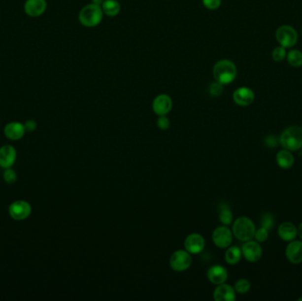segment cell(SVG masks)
I'll return each mask as SVG.
<instances>
[{"label": "cell", "mask_w": 302, "mask_h": 301, "mask_svg": "<svg viewBox=\"0 0 302 301\" xmlns=\"http://www.w3.org/2000/svg\"><path fill=\"white\" fill-rule=\"evenodd\" d=\"M215 81L223 85H228L234 82L238 74L236 65L229 60H221L214 65L212 70Z\"/></svg>", "instance_id": "obj_1"}, {"label": "cell", "mask_w": 302, "mask_h": 301, "mask_svg": "<svg viewBox=\"0 0 302 301\" xmlns=\"http://www.w3.org/2000/svg\"><path fill=\"white\" fill-rule=\"evenodd\" d=\"M103 16L101 5L90 3L81 9L78 20L80 24L85 28H95L102 22Z\"/></svg>", "instance_id": "obj_2"}, {"label": "cell", "mask_w": 302, "mask_h": 301, "mask_svg": "<svg viewBox=\"0 0 302 301\" xmlns=\"http://www.w3.org/2000/svg\"><path fill=\"white\" fill-rule=\"evenodd\" d=\"M279 144L290 151L302 149V128L298 126L286 128L279 136Z\"/></svg>", "instance_id": "obj_3"}, {"label": "cell", "mask_w": 302, "mask_h": 301, "mask_svg": "<svg viewBox=\"0 0 302 301\" xmlns=\"http://www.w3.org/2000/svg\"><path fill=\"white\" fill-rule=\"evenodd\" d=\"M256 225L247 216H240L234 221L233 234L240 241L251 240L255 237Z\"/></svg>", "instance_id": "obj_4"}, {"label": "cell", "mask_w": 302, "mask_h": 301, "mask_svg": "<svg viewBox=\"0 0 302 301\" xmlns=\"http://www.w3.org/2000/svg\"><path fill=\"white\" fill-rule=\"evenodd\" d=\"M276 39L280 46L290 49L295 46L298 42V34L292 26H280L276 31Z\"/></svg>", "instance_id": "obj_5"}, {"label": "cell", "mask_w": 302, "mask_h": 301, "mask_svg": "<svg viewBox=\"0 0 302 301\" xmlns=\"http://www.w3.org/2000/svg\"><path fill=\"white\" fill-rule=\"evenodd\" d=\"M9 215L16 221L25 220L32 213V207L30 202L24 200H18L9 206Z\"/></svg>", "instance_id": "obj_6"}, {"label": "cell", "mask_w": 302, "mask_h": 301, "mask_svg": "<svg viewBox=\"0 0 302 301\" xmlns=\"http://www.w3.org/2000/svg\"><path fill=\"white\" fill-rule=\"evenodd\" d=\"M192 264L190 253L187 250H178L174 252L170 258V266L175 271H185Z\"/></svg>", "instance_id": "obj_7"}, {"label": "cell", "mask_w": 302, "mask_h": 301, "mask_svg": "<svg viewBox=\"0 0 302 301\" xmlns=\"http://www.w3.org/2000/svg\"><path fill=\"white\" fill-rule=\"evenodd\" d=\"M212 240L219 248H227L233 242V233L227 225L219 226L213 232Z\"/></svg>", "instance_id": "obj_8"}, {"label": "cell", "mask_w": 302, "mask_h": 301, "mask_svg": "<svg viewBox=\"0 0 302 301\" xmlns=\"http://www.w3.org/2000/svg\"><path fill=\"white\" fill-rule=\"evenodd\" d=\"M242 255L244 258L249 263H256L263 255V248L259 244V242L254 240H248L243 244L241 247Z\"/></svg>", "instance_id": "obj_9"}, {"label": "cell", "mask_w": 302, "mask_h": 301, "mask_svg": "<svg viewBox=\"0 0 302 301\" xmlns=\"http://www.w3.org/2000/svg\"><path fill=\"white\" fill-rule=\"evenodd\" d=\"M47 0H26L23 10L28 17L39 18L47 10Z\"/></svg>", "instance_id": "obj_10"}, {"label": "cell", "mask_w": 302, "mask_h": 301, "mask_svg": "<svg viewBox=\"0 0 302 301\" xmlns=\"http://www.w3.org/2000/svg\"><path fill=\"white\" fill-rule=\"evenodd\" d=\"M172 99L167 94H160L154 98L152 109L155 114L158 116L167 115L172 109Z\"/></svg>", "instance_id": "obj_11"}, {"label": "cell", "mask_w": 302, "mask_h": 301, "mask_svg": "<svg viewBox=\"0 0 302 301\" xmlns=\"http://www.w3.org/2000/svg\"><path fill=\"white\" fill-rule=\"evenodd\" d=\"M255 92L250 88L240 87L233 94L234 102L238 106L247 107L251 105L255 101Z\"/></svg>", "instance_id": "obj_12"}, {"label": "cell", "mask_w": 302, "mask_h": 301, "mask_svg": "<svg viewBox=\"0 0 302 301\" xmlns=\"http://www.w3.org/2000/svg\"><path fill=\"white\" fill-rule=\"evenodd\" d=\"M184 245H185L186 250L188 253L197 255V254H200L201 252H202L204 249V238L201 234H192L186 237Z\"/></svg>", "instance_id": "obj_13"}, {"label": "cell", "mask_w": 302, "mask_h": 301, "mask_svg": "<svg viewBox=\"0 0 302 301\" xmlns=\"http://www.w3.org/2000/svg\"><path fill=\"white\" fill-rule=\"evenodd\" d=\"M17 158L16 149L12 145H4L0 148V167L11 168Z\"/></svg>", "instance_id": "obj_14"}, {"label": "cell", "mask_w": 302, "mask_h": 301, "mask_svg": "<svg viewBox=\"0 0 302 301\" xmlns=\"http://www.w3.org/2000/svg\"><path fill=\"white\" fill-rule=\"evenodd\" d=\"M285 256L291 263L299 264L302 263V240L290 241L285 249Z\"/></svg>", "instance_id": "obj_15"}, {"label": "cell", "mask_w": 302, "mask_h": 301, "mask_svg": "<svg viewBox=\"0 0 302 301\" xmlns=\"http://www.w3.org/2000/svg\"><path fill=\"white\" fill-rule=\"evenodd\" d=\"M214 300L216 301H234L236 300V291L230 284H218L214 291Z\"/></svg>", "instance_id": "obj_16"}, {"label": "cell", "mask_w": 302, "mask_h": 301, "mask_svg": "<svg viewBox=\"0 0 302 301\" xmlns=\"http://www.w3.org/2000/svg\"><path fill=\"white\" fill-rule=\"evenodd\" d=\"M26 133L24 124L13 121L7 124L4 128V134L11 140H19L22 139Z\"/></svg>", "instance_id": "obj_17"}, {"label": "cell", "mask_w": 302, "mask_h": 301, "mask_svg": "<svg viewBox=\"0 0 302 301\" xmlns=\"http://www.w3.org/2000/svg\"><path fill=\"white\" fill-rule=\"evenodd\" d=\"M207 276L212 284L218 285L226 283L228 278V272L226 268L222 267L221 265H215L209 268Z\"/></svg>", "instance_id": "obj_18"}, {"label": "cell", "mask_w": 302, "mask_h": 301, "mask_svg": "<svg viewBox=\"0 0 302 301\" xmlns=\"http://www.w3.org/2000/svg\"><path fill=\"white\" fill-rule=\"evenodd\" d=\"M277 234L282 240L287 242L293 241L298 235V230L294 224L290 222H285L279 225Z\"/></svg>", "instance_id": "obj_19"}, {"label": "cell", "mask_w": 302, "mask_h": 301, "mask_svg": "<svg viewBox=\"0 0 302 301\" xmlns=\"http://www.w3.org/2000/svg\"><path fill=\"white\" fill-rule=\"evenodd\" d=\"M276 160H277V166L285 170H288L290 168H292L294 165V155L287 149H284L278 151L277 157H276Z\"/></svg>", "instance_id": "obj_20"}, {"label": "cell", "mask_w": 302, "mask_h": 301, "mask_svg": "<svg viewBox=\"0 0 302 301\" xmlns=\"http://www.w3.org/2000/svg\"><path fill=\"white\" fill-rule=\"evenodd\" d=\"M101 7L103 14L111 18L118 16L121 10V5L118 0H105Z\"/></svg>", "instance_id": "obj_21"}, {"label": "cell", "mask_w": 302, "mask_h": 301, "mask_svg": "<svg viewBox=\"0 0 302 301\" xmlns=\"http://www.w3.org/2000/svg\"><path fill=\"white\" fill-rule=\"evenodd\" d=\"M218 216L219 220L223 225H230L234 221V214L232 212L229 205L225 202L220 204L218 207Z\"/></svg>", "instance_id": "obj_22"}, {"label": "cell", "mask_w": 302, "mask_h": 301, "mask_svg": "<svg viewBox=\"0 0 302 301\" xmlns=\"http://www.w3.org/2000/svg\"><path fill=\"white\" fill-rule=\"evenodd\" d=\"M242 257V251L238 246H230L225 255L226 263L230 265H235L239 263L240 259Z\"/></svg>", "instance_id": "obj_23"}, {"label": "cell", "mask_w": 302, "mask_h": 301, "mask_svg": "<svg viewBox=\"0 0 302 301\" xmlns=\"http://www.w3.org/2000/svg\"><path fill=\"white\" fill-rule=\"evenodd\" d=\"M286 60L291 67H302V52L299 50H291L287 52Z\"/></svg>", "instance_id": "obj_24"}, {"label": "cell", "mask_w": 302, "mask_h": 301, "mask_svg": "<svg viewBox=\"0 0 302 301\" xmlns=\"http://www.w3.org/2000/svg\"><path fill=\"white\" fill-rule=\"evenodd\" d=\"M251 288V284L250 282L247 279L245 278H241V279H238L234 285V289L237 293L239 294H245L249 292V290Z\"/></svg>", "instance_id": "obj_25"}, {"label": "cell", "mask_w": 302, "mask_h": 301, "mask_svg": "<svg viewBox=\"0 0 302 301\" xmlns=\"http://www.w3.org/2000/svg\"><path fill=\"white\" fill-rule=\"evenodd\" d=\"M286 55H287L286 49L282 46L276 47L271 53L272 60L276 62H282L286 59Z\"/></svg>", "instance_id": "obj_26"}, {"label": "cell", "mask_w": 302, "mask_h": 301, "mask_svg": "<svg viewBox=\"0 0 302 301\" xmlns=\"http://www.w3.org/2000/svg\"><path fill=\"white\" fill-rule=\"evenodd\" d=\"M261 224H262V227H264L265 229L271 230L274 226V216L272 214L269 212H265L264 215L262 216V219H261Z\"/></svg>", "instance_id": "obj_27"}, {"label": "cell", "mask_w": 302, "mask_h": 301, "mask_svg": "<svg viewBox=\"0 0 302 301\" xmlns=\"http://www.w3.org/2000/svg\"><path fill=\"white\" fill-rule=\"evenodd\" d=\"M209 92L210 96H212L214 98H218L224 92V85L220 82L215 81L209 86Z\"/></svg>", "instance_id": "obj_28"}, {"label": "cell", "mask_w": 302, "mask_h": 301, "mask_svg": "<svg viewBox=\"0 0 302 301\" xmlns=\"http://www.w3.org/2000/svg\"><path fill=\"white\" fill-rule=\"evenodd\" d=\"M3 178L7 184H13V183L16 182V180H17V173H16L15 170L11 169V168L4 169Z\"/></svg>", "instance_id": "obj_29"}, {"label": "cell", "mask_w": 302, "mask_h": 301, "mask_svg": "<svg viewBox=\"0 0 302 301\" xmlns=\"http://www.w3.org/2000/svg\"><path fill=\"white\" fill-rule=\"evenodd\" d=\"M264 144L270 149L277 148L279 145V137L277 135H273V134L268 135L264 139Z\"/></svg>", "instance_id": "obj_30"}, {"label": "cell", "mask_w": 302, "mask_h": 301, "mask_svg": "<svg viewBox=\"0 0 302 301\" xmlns=\"http://www.w3.org/2000/svg\"><path fill=\"white\" fill-rule=\"evenodd\" d=\"M205 8L215 11L221 6L222 0H201Z\"/></svg>", "instance_id": "obj_31"}, {"label": "cell", "mask_w": 302, "mask_h": 301, "mask_svg": "<svg viewBox=\"0 0 302 301\" xmlns=\"http://www.w3.org/2000/svg\"><path fill=\"white\" fill-rule=\"evenodd\" d=\"M254 237L256 238V241L260 242V243L266 241L268 237V230L265 229L264 227H261L259 229L256 230Z\"/></svg>", "instance_id": "obj_32"}, {"label": "cell", "mask_w": 302, "mask_h": 301, "mask_svg": "<svg viewBox=\"0 0 302 301\" xmlns=\"http://www.w3.org/2000/svg\"><path fill=\"white\" fill-rule=\"evenodd\" d=\"M157 125L161 130H167L170 128V119L166 117V115L159 116V118L157 120Z\"/></svg>", "instance_id": "obj_33"}, {"label": "cell", "mask_w": 302, "mask_h": 301, "mask_svg": "<svg viewBox=\"0 0 302 301\" xmlns=\"http://www.w3.org/2000/svg\"><path fill=\"white\" fill-rule=\"evenodd\" d=\"M24 127H25L26 132H29V133H32V132L35 131L36 128H37V123L35 120L33 119H29L27 120L25 123H24Z\"/></svg>", "instance_id": "obj_34"}, {"label": "cell", "mask_w": 302, "mask_h": 301, "mask_svg": "<svg viewBox=\"0 0 302 301\" xmlns=\"http://www.w3.org/2000/svg\"><path fill=\"white\" fill-rule=\"evenodd\" d=\"M104 1H105V0H91V3L98 4V5H102V3H103Z\"/></svg>", "instance_id": "obj_35"}, {"label": "cell", "mask_w": 302, "mask_h": 301, "mask_svg": "<svg viewBox=\"0 0 302 301\" xmlns=\"http://www.w3.org/2000/svg\"><path fill=\"white\" fill-rule=\"evenodd\" d=\"M298 235L299 237H301V239L302 240V222L300 224L298 227Z\"/></svg>", "instance_id": "obj_36"}, {"label": "cell", "mask_w": 302, "mask_h": 301, "mask_svg": "<svg viewBox=\"0 0 302 301\" xmlns=\"http://www.w3.org/2000/svg\"><path fill=\"white\" fill-rule=\"evenodd\" d=\"M298 301H302V297L300 298V299H298Z\"/></svg>", "instance_id": "obj_37"}, {"label": "cell", "mask_w": 302, "mask_h": 301, "mask_svg": "<svg viewBox=\"0 0 302 301\" xmlns=\"http://www.w3.org/2000/svg\"></svg>", "instance_id": "obj_38"}, {"label": "cell", "mask_w": 302, "mask_h": 301, "mask_svg": "<svg viewBox=\"0 0 302 301\" xmlns=\"http://www.w3.org/2000/svg\"><path fill=\"white\" fill-rule=\"evenodd\" d=\"M47 1H48V0H47Z\"/></svg>", "instance_id": "obj_39"}]
</instances>
